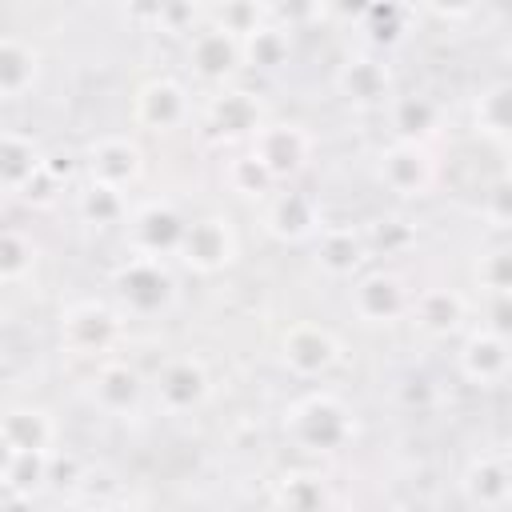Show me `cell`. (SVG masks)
Listing matches in <instances>:
<instances>
[{"instance_id": "6da1fadb", "label": "cell", "mask_w": 512, "mask_h": 512, "mask_svg": "<svg viewBox=\"0 0 512 512\" xmlns=\"http://www.w3.org/2000/svg\"><path fill=\"white\" fill-rule=\"evenodd\" d=\"M284 428L292 432V440L304 452H336L352 440L356 424L348 416V408L332 396V392H308L304 400H296L284 412Z\"/></svg>"}, {"instance_id": "7a4b0ae2", "label": "cell", "mask_w": 512, "mask_h": 512, "mask_svg": "<svg viewBox=\"0 0 512 512\" xmlns=\"http://www.w3.org/2000/svg\"><path fill=\"white\" fill-rule=\"evenodd\" d=\"M116 292L124 300V308L132 316H156L172 304L176 296V280L164 268V260L156 256H128V264H120L116 272Z\"/></svg>"}, {"instance_id": "3957f363", "label": "cell", "mask_w": 512, "mask_h": 512, "mask_svg": "<svg viewBox=\"0 0 512 512\" xmlns=\"http://www.w3.org/2000/svg\"><path fill=\"white\" fill-rule=\"evenodd\" d=\"M60 340L72 356H104L120 340V312L96 300L72 304L60 320Z\"/></svg>"}, {"instance_id": "277c9868", "label": "cell", "mask_w": 512, "mask_h": 512, "mask_svg": "<svg viewBox=\"0 0 512 512\" xmlns=\"http://www.w3.org/2000/svg\"><path fill=\"white\" fill-rule=\"evenodd\" d=\"M248 152L260 160V168L272 180H284V176H292V172H300L308 164L312 140H308V132L300 124H260Z\"/></svg>"}, {"instance_id": "5b68a950", "label": "cell", "mask_w": 512, "mask_h": 512, "mask_svg": "<svg viewBox=\"0 0 512 512\" xmlns=\"http://www.w3.org/2000/svg\"><path fill=\"white\" fill-rule=\"evenodd\" d=\"M180 260L196 272H216L224 264H232L236 256V232L228 220L220 216H204V220H192L184 228V240H180Z\"/></svg>"}, {"instance_id": "8992f818", "label": "cell", "mask_w": 512, "mask_h": 512, "mask_svg": "<svg viewBox=\"0 0 512 512\" xmlns=\"http://www.w3.org/2000/svg\"><path fill=\"white\" fill-rule=\"evenodd\" d=\"M128 228H132V248H136V256H156V260H160V256H168V252L180 248L188 220H184L172 204L152 200V204H144L140 212H132Z\"/></svg>"}, {"instance_id": "52a82bcc", "label": "cell", "mask_w": 512, "mask_h": 512, "mask_svg": "<svg viewBox=\"0 0 512 512\" xmlns=\"http://www.w3.org/2000/svg\"><path fill=\"white\" fill-rule=\"evenodd\" d=\"M280 348H284V352H280L284 364H288L296 376H304V380L324 376V372L340 360L336 336H332L328 328H320V324H296V328H288Z\"/></svg>"}, {"instance_id": "ba28073f", "label": "cell", "mask_w": 512, "mask_h": 512, "mask_svg": "<svg viewBox=\"0 0 512 512\" xmlns=\"http://www.w3.org/2000/svg\"><path fill=\"white\" fill-rule=\"evenodd\" d=\"M204 396H208V372L196 356H176L156 372V400L164 412L172 416L192 412L204 404Z\"/></svg>"}, {"instance_id": "9c48e42d", "label": "cell", "mask_w": 512, "mask_h": 512, "mask_svg": "<svg viewBox=\"0 0 512 512\" xmlns=\"http://www.w3.org/2000/svg\"><path fill=\"white\" fill-rule=\"evenodd\" d=\"M144 160H140V148L128 140V136H100L92 148H88V176L96 184H108L116 192H124L136 176H140Z\"/></svg>"}, {"instance_id": "30bf717a", "label": "cell", "mask_w": 512, "mask_h": 512, "mask_svg": "<svg viewBox=\"0 0 512 512\" xmlns=\"http://www.w3.org/2000/svg\"><path fill=\"white\" fill-rule=\"evenodd\" d=\"M188 64H192V72L200 80L220 84L240 64V40L220 32V28H212V24H204V28H196L188 36Z\"/></svg>"}, {"instance_id": "8fae6325", "label": "cell", "mask_w": 512, "mask_h": 512, "mask_svg": "<svg viewBox=\"0 0 512 512\" xmlns=\"http://www.w3.org/2000/svg\"><path fill=\"white\" fill-rule=\"evenodd\" d=\"M380 180L400 196H424L432 184V156L420 144L396 140L388 152H380Z\"/></svg>"}, {"instance_id": "7c38bea8", "label": "cell", "mask_w": 512, "mask_h": 512, "mask_svg": "<svg viewBox=\"0 0 512 512\" xmlns=\"http://www.w3.org/2000/svg\"><path fill=\"white\" fill-rule=\"evenodd\" d=\"M136 120L152 132H168V128H180L188 120V92L160 76V80H148L140 92H136Z\"/></svg>"}, {"instance_id": "4fadbf2b", "label": "cell", "mask_w": 512, "mask_h": 512, "mask_svg": "<svg viewBox=\"0 0 512 512\" xmlns=\"http://www.w3.org/2000/svg\"><path fill=\"white\" fill-rule=\"evenodd\" d=\"M352 308L368 324H388V320H396V316L408 312V296H404V288H400L396 276L368 272V276H360L352 284Z\"/></svg>"}, {"instance_id": "5bb4252c", "label": "cell", "mask_w": 512, "mask_h": 512, "mask_svg": "<svg viewBox=\"0 0 512 512\" xmlns=\"http://www.w3.org/2000/svg\"><path fill=\"white\" fill-rule=\"evenodd\" d=\"M336 88H340L348 100H356V104H380V100H388V92H392V72H388V64H384L380 56L360 52V56H348V60L340 64Z\"/></svg>"}, {"instance_id": "9a60e30c", "label": "cell", "mask_w": 512, "mask_h": 512, "mask_svg": "<svg viewBox=\"0 0 512 512\" xmlns=\"http://www.w3.org/2000/svg\"><path fill=\"white\" fill-rule=\"evenodd\" d=\"M140 396H144V384H140L136 368H128V364H120V360H104V364L96 368V376H92V400H96L108 416L132 412V408L140 404Z\"/></svg>"}, {"instance_id": "2e32d148", "label": "cell", "mask_w": 512, "mask_h": 512, "mask_svg": "<svg viewBox=\"0 0 512 512\" xmlns=\"http://www.w3.org/2000/svg\"><path fill=\"white\" fill-rule=\"evenodd\" d=\"M460 372L472 384H500L508 372V344L500 332H472L460 348Z\"/></svg>"}, {"instance_id": "e0dca14e", "label": "cell", "mask_w": 512, "mask_h": 512, "mask_svg": "<svg viewBox=\"0 0 512 512\" xmlns=\"http://www.w3.org/2000/svg\"><path fill=\"white\" fill-rule=\"evenodd\" d=\"M208 128L216 132V136H256V128H260V108H256V100L248 96V92H240V88H224V92H216L212 100H208Z\"/></svg>"}, {"instance_id": "ac0fdd59", "label": "cell", "mask_w": 512, "mask_h": 512, "mask_svg": "<svg viewBox=\"0 0 512 512\" xmlns=\"http://www.w3.org/2000/svg\"><path fill=\"white\" fill-rule=\"evenodd\" d=\"M264 220H268V232H276L280 240H304V236H316L320 232L316 200L304 196V192H280V196H272Z\"/></svg>"}, {"instance_id": "d6986e66", "label": "cell", "mask_w": 512, "mask_h": 512, "mask_svg": "<svg viewBox=\"0 0 512 512\" xmlns=\"http://www.w3.org/2000/svg\"><path fill=\"white\" fill-rule=\"evenodd\" d=\"M40 76V56L16 36H0V100L28 96Z\"/></svg>"}, {"instance_id": "ffe728a7", "label": "cell", "mask_w": 512, "mask_h": 512, "mask_svg": "<svg viewBox=\"0 0 512 512\" xmlns=\"http://www.w3.org/2000/svg\"><path fill=\"white\" fill-rule=\"evenodd\" d=\"M364 236L356 228H320L316 232V264L328 276H352L364 260Z\"/></svg>"}, {"instance_id": "44dd1931", "label": "cell", "mask_w": 512, "mask_h": 512, "mask_svg": "<svg viewBox=\"0 0 512 512\" xmlns=\"http://www.w3.org/2000/svg\"><path fill=\"white\" fill-rule=\"evenodd\" d=\"M0 436H4V444L12 452H48L56 428H52L48 412H40V408H16V412H8L0 420Z\"/></svg>"}, {"instance_id": "7402d4cb", "label": "cell", "mask_w": 512, "mask_h": 512, "mask_svg": "<svg viewBox=\"0 0 512 512\" xmlns=\"http://www.w3.org/2000/svg\"><path fill=\"white\" fill-rule=\"evenodd\" d=\"M408 308H412L416 324L424 332H432V336H448L464 320V300L456 292H448V288H428L416 300H408Z\"/></svg>"}, {"instance_id": "603a6c76", "label": "cell", "mask_w": 512, "mask_h": 512, "mask_svg": "<svg viewBox=\"0 0 512 512\" xmlns=\"http://www.w3.org/2000/svg\"><path fill=\"white\" fill-rule=\"evenodd\" d=\"M40 168H44V160L32 148V140H24L20 132H0V184L4 188L20 192Z\"/></svg>"}, {"instance_id": "cb8c5ba5", "label": "cell", "mask_w": 512, "mask_h": 512, "mask_svg": "<svg viewBox=\"0 0 512 512\" xmlns=\"http://www.w3.org/2000/svg\"><path fill=\"white\" fill-rule=\"evenodd\" d=\"M288 56V32L272 20H264L256 32H248L240 40V60L252 68H280Z\"/></svg>"}, {"instance_id": "d4e9b609", "label": "cell", "mask_w": 512, "mask_h": 512, "mask_svg": "<svg viewBox=\"0 0 512 512\" xmlns=\"http://www.w3.org/2000/svg\"><path fill=\"white\" fill-rule=\"evenodd\" d=\"M272 500H276V508H280V512H324L328 492H324L320 476L292 472V476H284V480L276 484Z\"/></svg>"}, {"instance_id": "484cf974", "label": "cell", "mask_w": 512, "mask_h": 512, "mask_svg": "<svg viewBox=\"0 0 512 512\" xmlns=\"http://www.w3.org/2000/svg\"><path fill=\"white\" fill-rule=\"evenodd\" d=\"M436 124V104L428 96H396L392 100V128L400 132V140L420 144Z\"/></svg>"}, {"instance_id": "4316f807", "label": "cell", "mask_w": 512, "mask_h": 512, "mask_svg": "<svg viewBox=\"0 0 512 512\" xmlns=\"http://www.w3.org/2000/svg\"><path fill=\"white\" fill-rule=\"evenodd\" d=\"M468 488L472 496L484 504V508H500L504 496H508V472H504V460L500 456H484L472 464L468 472Z\"/></svg>"}, {"instance_id": "83f0119b", "label": "cell", "mask_w": 512, "mask_h": 512, "mask_svg": "<svg viewBox=\"0 0 512 512\" xmlns=\"http://www.w3.org/2000/svg\"><path fill=\"white\" fill-rule=\"evenodd\" d=\"M124 212H128L124 192H116V188H108V184L88 180V188L80 192V216H84L88 224H116V220H124Z\"/></svg>"}, {"instance_id": "f1b7e54d", "label": "cell", "mask_w": 512, "mask_h": 512, "mask_svg": "<svg viewBox=\"0 0 512 512\" xmlns=\"http://www.w3.org/2000/svg\"><path fill=\"white\" fill-rule=\"evenodd\" d=\"M48 456L52 452H16V460L4 476V488L16 492V496H32L48 480Z\"/></svg>"}, {"instance_id": "f546056e", "label": "cell", "mask_w": 512, "mask_h": 512, "mask_svg": "<svg viewBox=\"0 0 512 512\" xmlns=\"http://www.w3.org/2000/svg\"><path fill=\"white\" fill-rule=\"evenodd\" d=\"M36 264V248L20 232H0V280H20Z\"/></svg>"}, {"instance_id": "4dcf8cb0", "label": "cell", "mask_w": 512, "mask_h": 512, "mask_svg": "<svg viewBox=\"0 0 512 512\" xmlns=\"http://www.w3.org/2000/svg\"><path fill=\"white\" fill-rule=\"evenodd\" d=\"M228 180H232V188L236 192H244V196H264L276 180L260 168V160L252 156V152H244V156H236L232 164H228Z\"/></svg>"}, {"instance_id": "1f68e13d", "label": "cell", "mask_w": 512, "mask_h": 512, "mask_svg": "<svg viewBox=\"0 0 512 512\" xmlns=\"http://www.w3.org/2000/svg\"><path fill=\"white\" fill-rule=\"evenodd\" d=\"M480 104H488V108H492V116H488V120H484L480 128H488L492 136H504V124H508V120H504V104H508V88H504V84H496L492 92H484V96H480Z\"/></svg>"}, {"instance_id": "d6a6232c", "label": "cell", "mask_w": 512, "mask_h": 512, "mask_svg": "<svg viewBox=\"0 0 512 512\" xmlns=\"http://www.w3.org/2000/svg\"><path fill=\"white\" fill-rule=\"evenodd\" d=\"M0 512H32V496H16V492H12Z\"/></svg>"}, {"instance_id": "836d02e7", "label": "cell", "mask_w": 512, "mask_h": 512, "mask_svg": "<svg viewBox=\"0 0 512 512\" xmlns=\"http://www.w3.org/2000/svg\"><path fill=\"white\" fill-rule=\"evenodd\" d=\"M12 460H16V452L4 444V436H0V484H4V476H8V468H12Z\"/></svg>"}]
</instances>
